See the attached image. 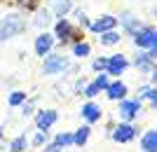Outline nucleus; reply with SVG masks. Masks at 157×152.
I'll return each instance as SVG.
<instances>
[{"instance_id": "39448f33", "label": "nucleus", "mask_w": 157, "mask_h": 152, "mask_svg": "<svg viewBox=\"0 0 157 152\" xmlns=\"http://www.w3.org/2000/svg\"><path fill=\"white\" fill-rule=\"evenodd\" d=\"M136 136H138V129L131 124V122H122V124L110 129V138L115 140V143H131Z\"/></svg>"}, {"instance_id": "f3484780", "label": "nucleus", "mask_w": 157, "mask_h": 152, "mask_svg": "<svg viewBox=\"0 0 157 152\" xmlns=\"http://www.w3.org/2000/svg\"><path fill=\"white\" fill-rule=\"evenodd\" d=\"M89 133H92V126L89 124H85V126H80L78 131L73 133V145H78V147H82L89 140Z\"/></svg>"}, {"instance_id": "f03ea898", "label": "nucleus", "mask_w": 157, "mask_h": 152, "mask_svg": "<svg viewBox=\"0 0 157 152\" xmlns=\"http://www.w3.org/2000/svg\"><path fill=\"white\" fill-rule=\"evenodd\" d=\"M131 38H134V45L141 49H155L157 47V31L152 26H141Z\"/></svg>"}, {"instance_id": "a211bd4d", "label": "nucleus", "mask_w": 157, "mask_h": 152, "mask_svg": "<svg viewBox=\"0 0 157 152\" xmlns=\"http://www.w3.org/2000/svg\"><path fill=\"white\" fill-rule=\"evenodd\" d=\"M28 150V138L26 133H21V136H17V138L10 140V152H24Z\"/></svg>"}, {"instance_id": "1a4fd4ad", "label": "nucleus", "mask_w": 157, "mask_h": 152, "mask_svg": "<svg viewBox=\"0 0 157 152\" xmlns=\"http://www.w3.org/2000/svg\"><path fill=\"white\" fill-rule=\"evenodd\" d=\"M56 119H59V113L56 110H38L35 113V126L38 129H42V131H47V129H52L54 124H56Z\"/></svg>"}, {"instance_id": "dca6fc26", "label": "nucleus", "mask_w": 157, "mask_h": 152, "mask_svg": "<svg viewBox=\"0 0 157 152\" xmlns=\"http://www.w3.org/2000/svg\"><path fill=\"white\" fill-rule=\"evenodd\" d=\"M141 147L143 152H157V131L155 129H148L141 138Z\"/></svg>"}, {"instance_id": "cd10ccee", "label": "nucleus", "mask_w": 157, "mask_h": 152, "mask_svg": "<svg viewBox=\"0 0 157 152\" xmlns=\"http://www.w3.org/2000/svg\"><path fill=\"white\" fill-rule=\"evenodd\" d=\"M75 19H78L82 26H89V21H87V17H85V12H82V9H75Z\"/></svg>"}, {"instance_id": "5701e85b", "label": "nucleus", "mask_w": 157, "mask_h": 152, "mask_svg": "<svg viewBox=\"0 0 157 152\" xmlns=\"http://www.w3.org/2000/svg\"><path fill=\"white\" fill-rule=\"evenodd\" d=\"M49 17H52V14H49V9H40L38 12V17H35V21H33V24H35V26L38 28H45V26H49Z\"/></svg>"}, {"instance_id": "412c9836", "label": "nucleus", "mask_w": 157, "mask_h": 152, "mask_svg": "<svg viewBox=\"0 0 157 152\" xmlns=\"http://www.w3.org/2000/svg\"><path fill=\"white\" fill-rule=\"evenodd\" d=\"M28 98V94L26 91H21V89H17V91L10 94V98H7V103H10V108H19L24 101Z\"/></svg>"}, {"instance_id": "ddd939ff", "label": "nucleus", "mask_w": 157, "mask_h": 152, "mask_svg": "<svg viewBox=\"0 0 157 152\" xmlns=\"http://www.w3.org/2000/svg\"><path fill=\"white\" fill-rule=\"evenodd\" d=\"M117 26V19L115 17H110V14H105V17H101V19H96V21H92L89 24V28H92L94 33H105V31H113V28Z\"/></svg>"}, {"instance_id": "9b49d317", "label": "nucleus", "mask_w": 157, "mask_h": 152, "mask_svg": "<svg viewBox=\"0 0 157 152\" xmlns=\"http://www.w3.org/2000/svg\"><path fill=\"white\" fill-rule=\"evenodd\" d=\"M80 115L85 117V122H87V124H96L98 119L103 117V110H101V106H98V103L89 101V103H85V106H82Z\"/></svg>"}, {"instance_id": "c85d7f7f", "label": "nucleus", "mask_w": 157, "mask_h": 152, "mask_svg": "<svg viewBox=\"0 0 157 152\" xmlns=\"http://www.w3.org/2000/svg\"><path fill=\"white\" fill-rule=\"evenodd\" d=\"M45 152H61V147L52 140V143H45Z\"/></svg>"}, {"instance_id": "6e6552de", "label": "nucleus", "mask_w": 157, "mask_h": 152, "mask_svg": "<svg viewBox=\"0 0 157 152\" xmlns=\"http://www.w3.org/2000/svg\"><path fill=\"white\" fill-rule=\"evenodd\" d=\"M129 68V61H127L124 54H113V56H108V63H105V75H122Z\"/></svg>"}, {"instance_id": "f257e3e1", "label": "nucleus", "mask_w": 157, "mask_h": 152, "mask_svg": "<svg viewBox=\"0 0 157 152\" xmlns=\"http://www.w3.org/2000/svg\"><path fill=\"white\" fill-rule=\"evenodd\" d=\"M26 31V24H24V17L21 14H7L5 19L0 21V42L14 38Z\"/></svg>"}, {"instance_id": "c756f323", "label": "nucleus", "mask_w": 157, "mask_h": 152, "mask_svg": "<svg viewBox=\"0 0 157 152\" xmlns=\"http://www.w3.org/2000/svg\"><path fill=\"white\" fill-rule=\"evenodd\" d=\"M2 133H5V131H2V126H0V138H2Z\"/></svg>"}, {"instance_id": "b1692460", "label": "nucleus", "mask_w": 157, "mask_h": 152, "mask_svg": "<svg viewBox=\"0 0 157 152\" xmlns=\"http://www.w3.org/2000/svg\"><path fill=\"white\" fill-rule=\"evenodd\" d=\"M35 103H38V98H26L19 106L21 108V115H24V117H31V115L35 113Z\"/></svg>"}, {"instance_id": "2eb2a0df", "label": "nucleus", "mask_w": 157, "mask_h": 152, "mask_svg": "<svg viewBox=\"0 0 157 152\" xmlns=\"http://www.w3.org/2000/svg\"><path fill=\"white\" fill-rule=\"evenodd\" d=\"M117 24H122V28H124L129 35H134L141 28V24H138V19L134 17V14H129V12H124V14H120V19H117Z\"/></svg>"}, {"instance_id": "bb28decb", "label": "nucleus", "mask_w": 157, "mask_h": 152, "mask_svg": "<svg viewBox=\"0 0 157 152\" xmlns=\"http://www.w3.org/2000/svg\"><path fill=\"white\" fill-rule=\"evenodd\" d=\"M105 63H108V59H105V56H98V59H94L92 68L96 70V73H101V70H105Z\"/></svg>"}, {"instance_id": "0eeeda50", "label": "nucleus", "mask_w": 157, "mask_h": 152, "mask_svg": "<svg viewBox=\"0 0 157 152\" xmlns=\"http://www.w3.org/2000/svg\"><path fill=\"white\" fill-rule=\"evenodd\" d=\"M68 68V59L61 56V54H47L45 56V63H42V73L45 75H56V73H63Z\"/></svg>"}, {"instance_id": "aec40b11", "label": "nucleus", "mask_w": 157, "mask_h": 152, "mask_svg": "<svg viewBox=\"0 0 157 152\" xmlns=\"http://www.w3.org/2000/svg\"><path fill=\"white\" fill-rule=\"evenodd\" d=\"M120 33L113 28V31H105V33H101V45H105V47H113V45H117L120 42Z\"/></svg>"}, {"instance_id": "4468645a", "label": "nucleus", "mask_w": 157, "mask_h": 152, "mask_svg": "<svg viewBox=\"0 0 157 152\" xmlns=\"http://www.w3.org/2000/svg\"><path fill=\"white\" fill-rule=\"evenodd\" d=\"M52 45H54V38L49 33H40L35 38V54L38 56H47V54L52 52Z\"/></svg>"}, {"instance_id": "9d476101", "label": "nucleus", "mask_w": 157, "mask_h": 152, "mask_svg": "<svg viewBox=\"0 0 157 152\" xmlns=\"http://www.w3.org/2000/svg\"><path fill=\"white\" fill-rule=\"evenodd\" d=\"M108 82H110V80H108V75H101V73H98V77L94 80V82H87V87H85V91H82V94H85L87 98H96L98 94L108 87Z\"/></svg>"}, {"instance_id": "7c9ffc66", "label": "nucleus", "mask_w": 157, "mask_h": 152, "mask_svg": "<svg viewBox=\"0 0 157 152\" xmlns=\"http://www.w3.org/2000/svg\"><path fill=\"white\" fill-rule=\"evenodd\" d=\"M0 152H5V147H2V145H0Z\"/></svg>"}, {"instance_id": "423d86ee", "label": "nucleus", "mask_w": 157, "mask_h": 152, "mask_svg": "<svg viewBox=\"0 0 157 152\" xmlns=\"http://www.w3.org/2000/svg\"><path fill=\"white\" fill-rule=\"evenodd\" d=\"M54 33H56V38H59L61 45L71 42V40H73V42H80V40H82V35H78L75 31H73V26H71V21H68V19H59V21H56Z\"/></svg>"}, {"instance_id": "7ed1b4c3", "label": "nucleus", "mask_w": 157, "mask_h": 152, "mask_svg": "<svg viewBox=\"0 0 157 152\" xmlns=\"http://www.w3.org/2000/svg\"><path fill=\"white\" fill-rule=\"evenodd\" d=\"M117 115L122 122H134L141 115V98H122L117 106Z\"/></svg>"}, {"instance_id": "f8f14e48", "label": "nucleus", "mask_w": 157, "mask_h": 152, "mask_svg": "<svg viewBox=\"0 0 157 152\" xmlns=\"http://www.w3.org/2000/svg\"><path fill=\"white\" fill-rule=\"evenodd\" d=\"M103 91H105V96H108L110 101H122V98H127V84H124V82H120V80L108 82V87H105Z\"/></svg>"}, {"instance_id": "4be33fe9", "label": "nucleus", "mask_w": 157, "mask_h": 152, "mask_svg": "<svg viewBox=\"0 0 157 152\" xmlns=\"http://www.w3.org/2000/svg\"><path fill=\"white\" fill-rule=\"evenodd\" d=\"M89 52H92V49H89V45H87V42H82V40H80V42H73V54H75L78 59L89 56Z\"/></svg>"}, {"instance_id": "6ab92c4d", "label": "nucleus", "mask_w": 157, "mask_h": 152, "mask_svg": "<svg viewBox=\"0 0 157 152\" xmlns=\"http://www.w3.org/2000/svg\"><path fill=\"white\" fill-rule=\"evenodd\" d=\"M138 98L150 101L152 108H155V103H157V87H141V89H138Z\"/></svg>"}, {"instance_id": "a878e982", "label": "nucleus", "mask_w": 157, "mask_h": 152, "mask_svg": "<svg viewBox=\"0 0 157 152\" xmlns=\"http://www.w3.org/2000/svg\"><path fill=\"white\" fill-rule=\"evenodd\" d=\"M45 143H49V133L42 131V129H38L35 136H33V147H40V145H45Z\"/></svg>"}, {"instance_id": "393cba45", "label": "nucleus", "mask_w": 157, "mask_h": 152, "mask_svg": "<svg viewBox=\"0 0 157 152\" xmlns=\"http://www.w3.org/2000/svg\"><path fill=\"white\" fill-rule=\"evenodd\" d=\"M54 143L59 147H68V145H73V133H68V131H61L56 138H54Z\"/></svg>"}, {"instance_id": "20e7f679", "label": "nucleus", "mask_w": 157, "mask_h": 152, "mask_svg": "<svg viewBox=\"0 0 157 152\" xmlns=\"http://www.w3.org/2000/svg\"><path fill=\"white\" fill-rule=\"evenodd\" d=\"M155 59H157V47H155V49L138 52L136 59H134V68H138V70L145 73V75H152V73H155Z\"/></svg>"}]
</instances>
